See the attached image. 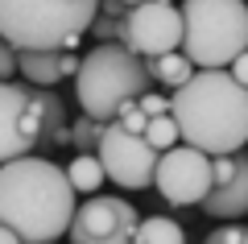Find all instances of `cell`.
Wrapping results in <instances>:
<instances>
[{
  "label": "cell",
  "mask_w": 248,
  "mask_h": 244,
  "mask_svg": "<svg viewBox=\"0 0 248 244\" xmlns=\"http://www.w3.org/2000/svg\"><path fill=\"white\" fill-rule=\"evenodd\" d=\"M75 215V186L58 162L42 153H17L0 162V224L17 240L50 244L66 236Z\"/></svg>",
  "instance_id": "obj_1"
},
{
  "label": "cell",
  "mask_w": 248,
  "mask_h": 244,
  "mask_svg": "<svg viewBox=\"0 0 248 244\" xmlns=\"http://www.w3.org/2000/svg\"><path fill=\"white\" fill-rule=\"evenodd\" d=\"M178 141L203 153H236L248 145V87L228 66H195L170 96Z\"/></svg>",
  "instance_id": "obj_2"
},
{
  "label": "cell",
  "mask_w": 248,
  "mask_h": 244,
  "mask_svg": "<svg viewBox=\"0 0 248 244\" xmlns=\"http://www.w3.org/2000/svg\"><path fill=\"white\" fill-rule=\"evenodd\" d=\"M153 87L149 66L141 54H133L124 42H95L87 54H79V70H75V96L79 108L91 112L95 120H116L128 99Z\"/></svg>",
  "instance_id": "obj_3"
},
{
  "label": "cell",
  "mask_w": 248,
  "mask_h": 244,
  "mask_svg": "<svg viewBox=\"0 0 248 244\" xmlns=\"http://www.w3.org/2000/svg\"><path fill=\"white\" fill-rule=\"evenodd\" d=\"M99 0H0V37L13 50H75Z\"/></svg>",
  "instance_id": "obj_4"
},
{
  "label": "cell",
  "mask_w": 248,
  "mask_h": 244,
  "mask_svg": "<svg viewBox=\"0 0 248 244\" xmlns=\"http://www.w3.org/2000/svg\"><path fill=\"white\" fill-rule=\"evenodd\" d=\"M195 66H228L248 50V4L244 0H182V46Z\"/></svg>",
  "instance_id": "obj_5"
},
{
  "label": "cell",
  "mask_w": 248,
  "mask_h": 244,
  "mask_svg": "<svg viewBox=\"0 0 248 244\" xmlns=\"http://www.w3.org/2000/svg\"><path fill=\"white\" fill-rule=\"evenodd\" d=\"M95 153L104 162L108 182L124 186V191H145L153 186V170H157V149L141 137L128 132L120 120H104V132L95 141Z\"/></svg>",
  "instance_id": "obj_6"
},
{
  "label": "cell",
  "mask_w": 248,
  "mask_h": 244,
  "mask_svg": "<svg viewBox=\"0 0 248 244\" xmlns=\"http://www.w3.org/2000/svg\"><path fill=\"white\" fill-rule=\"evenodd\" d=\"M153 186L166 203L174 207H199L207 191H211V153L195 145H170L157 153V170H153Z\"/></svg>",
  "instance_id": "obj_7"
},
{
  "label": "cell",
  "mask_w": 248,
  "mask_h": 244,
  "mask_svg": "<svg viewBox=\"0 0 248 244\" xmlns=\"http://www.w3.org/2000/svg\"><path fill=\"white\" fill-rule=\"evenodd\" d=\"M42 132V96L33 83L0 79V162L33 153Z\"/></svg>",
  "instance_id": "obj_8"
},
{
  "label": "cell",
  "mask_w": 248,
  "mask_h": 244,
  "mask_svg": "<svg viewBox=\"0 0 248 244\" xmlns=\"http://www.w3.org/2000/svg\"><path fill=\"white\" fill-rule=\"evenodd\" d=\"M137 219L141 215H137V207L128 199L95 191V195H87L83 207H75L66 236L75 244H124V240H133Z\"/></svg>",
  "instance_id": "obj_9"
},
{
  "label": "cell",
  "mask_w": 248,
  "mask_h": 244,
  "mask_svg": "<svg viewBox=\"0 0 248 244\" xmlns=\"http://www.w3.org/2000/svg\"><path fill=\"white\" fill-rule=\"evenodd\" d=\"M124 46L141 58H157L182 46V9L161 4V0H141L124 13Z\"/></svg>",
  "instance_id": "obj_10"
},
{
  "label": "cell",
  "mask_w": 248,
  "mask_h": 244,
  "mask_svg": "<svg viewBox=\"0 0 248 244\" xmlns=\"http://www.w3.org/2000/svg\"><path fill=\"white\" fill-rule=\"evenodd\" d=\"M199 207L207 211V219H240L248 215V153L236 149V170L223 182H215L211 191L199 199Z\"/></svg>",
  "instance_id": "obj_11"
},
{
  "label": "cell",
  "mask_w": 248,
  "mask_h": 244,
  "mask_svg": "<svg viewBox=\"0 0 248 244\" xmlns=\"http://www.w3.org/2000/svg\"><path fill=\"white\" fill-rule=\"evenodd\" d=\"M17 70L33 87H58L62 79H75L79 54L75 50H17Z\"/></svg>",
  "instance_id": "obj_12"
},
{
  "label": "cell",
  "mask_w": 248,
  "mask_h": 244,
  "mask_svg": "<svg viewBox=\"0 0 248 244\" xmlns=\"http://www.w3.org/2000/svg\"><path fill=\"white\" fill-rule=\"evenodd\" d=\"M37 96H42V132H37V149L33 153H50V149L66 145V104H62L58 91L50 87H37Z\"/></svg>",
  "instance_id": "obj_13"
},
{
  "label": "cell",
  "mask_w": 248,
  "mask_h": 244,
  "mask_svg": "<svg viewBox=\"0 0 248 244\" xmlns=\"http://www.w3.org/2000/svg\"><path fill=\"white\" fill-rule=\"evenodd\" d=\"M145 66H149V79L157 83V87H182L186 79L195 75V62L186 58L182 50H170V54H157V58H145Z\"/></svg>",
  "instance_id": "obj_14"
},
{
  "label": "cell",
  "mask_w": 248,
  "mask_h": 244,
  "mask_svg": "<svg viewBox=\"0 0 248 244\" xmlns=\"http://www.w3.org/2000/svg\"><path fill=\"white\" fill-rule=\"evenodd\" d=\"M66 178H71L75 195H95L99 186L108 182V174H104V162H99V153H75V162L66 166Z\"/></svg>",
  "instance_id": "obj_15"
},
{
  "label": "cell",
  "mask_w": 248,
  "mask_h": 244,
  "mask_svg": "<svg viewBox=\"0 0 248 244\" xmlns=\"http://www.w3.org/2000/svg\"><path fill=\"white\" fill-rule=\"evenodd\" d=\"M133 240H141V244H182L186 232H182V224L170 219V215H145V219H137Z\"/></svg>",
  "instance_id": "obj_16"
},
{
  "label": "cell",
  "mask_w": 248,
  "mask_h": 244,
  "mask_svg": "<svg viewBox=\"0 0 248 244\" xmlns=\"http://www.w3.org/2000/svg\"><path fill=\"white\" fill-rule=\"evenodd\" d=\"M99 132H104V120H95L91 112H83L75 124H66V145H75V153H95Z\"/></svg>",
  "instance_id": "obj_17"
},
{
  "label": "cell",
  "mask_w": 248,
  "mask_h": 244,
  "mask_svg": "<svg viewBox=\"0 0 248 244\" xmlns=\"http://www.w3.org/2000/svg\"><path fill=\"white\" fill-rule=\"evenodd\" d=\"M141 137L149 141V145L157 149V153H161V149H170V145L178 141V124H174V116H170V112L149 116V120H145V132H141Z\"/></svg>",
  "instance_id": "obj_18"
},
{
  "label": "cell",
  "mask_w": 248,
  "mask_h": 244,
  "mask_svg": "<svg viewBox=\"0 0 248 244\" xmlns=\"http://www.w3.org/2000/svg\"><path fill=\"white\" fill-rule=\"evenodd\" d=\"M95 42H124V17H108V13H95V21H91L87 29Z\"/></svg>",
  "instance_id": "obj_19"
},
{
  "label": "cell",
  "mask_w": 248,
  "mask_h": 244,
  "mask_svg": "<svg viewBox=\"0 0 248 244\" xmlns=\"http://www.w3.org/2000/svg\"><path fill=\"white\" fill-rule=\"evenodd\" d=\"M116 120H120L128 132H145V120H149V116L141 112V104H137V99H128V104H124L120 112H116Z\"/></svg>",
  "instance_id": "obj_20"
},
{
  "label": "cell",
  "mask_w": 248,
  "mask_h": 244,
  "mask_svg": "<svg viewBox=\"0 0 248 244\" xmlns=\"http://www.w3.org/2000/svg\"><path fill=\"white\" fill-rule=\"evenodd\" d=\"M207 240H211V244H232V240H244V224H240V219H228V224L211 228V232H207Z\"/></svg>",
  "instance_id": "obj_21"
},
{
  "label": "cell",
  "mask_w": 248,
  "mask_h": 244,
  "mask_svg": "<svg viewBox=\"0 0 248 244\" xmlns=\"http://www.w3.org/2000/svg\"><path fill=\"white\" fill-rule=\"evenodd\" d=\"M137 104H141V112L145 116H157V112H170V96H161V91H141V96H137Z\"/></svg>",
  "instance_id": "obj_22"
},
{
  "label": "cell",
  "mask_w": 248,
  "mask_h": 244,
  "mask_svg": "<svg viewBox=\"0 0 248 244\" xmlns=\"http://www.w3.org/2000/svg\"><path fill=\"white\" fill-rule=\"evenodd\" d=\"M13 75H17V50L0 37V79H13Z\"/></svg>",
  "instance_id": "obj_23"
},
{
  "label": "cell",
  "mask_w": 248,
  "mask_h": 244,
  "mask_svg": "<svg viewBox=\"0 0 248 244\" xmlns=\"http://www.w3.org/2000/svg\"><path fill=\"white\" fill-rule=\"evenodd\" d=\"M228 70H232V75H236V79H240V83H244V87H248V50H240V54H236V58H232V62H228Z\"/></svg>",
  "instance_id": "obj_24"
},
{
  "label": "cell",
  "mask_w": 248,
  "mask_h": 244,
  "mask_svg": "<svg viewBox=\"0 0 248 244\" xmlns=\"http://www.w3.org/2000/svg\"><path fill=\"white\" fill-rule=\"evenodd\" d=\"M95 13H108V17H124V13H128V4H124V0H99V9Z\"/></svg>",
  "instance_id": "obj_25"
},
{
  "label": "cell",
  "mask_w": 248,
  "mask_h": 244,
  "mask_svg": "<svg viewBox=\"0 0 248 244\" xmlns=\"http://www.w3.org/2000/svg\"><path fill=\"white\" fill-rule=\"evenodd\" d=\"M124 4H141V0H124ZM161 4H174V0H161Z\"/></svg>",
  "instance_id": "obj_26"
},
{
  "label": "cell",
  "mask_w": 248,
  "mask_h": 244,
  "mask_svg": "<svg viewBox=\"0 0 248 244\" xmlns=\"http://www.w3.org/2000/svg\"><path fill=\"white\" fill-rule=\"evenodd\" d=\"M244 240H248V228H244Z\"/></svg>",
  "instance_id": "obj_27"
}]
</instances>
